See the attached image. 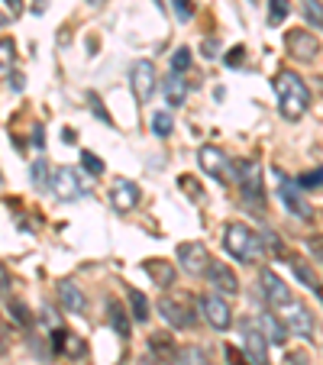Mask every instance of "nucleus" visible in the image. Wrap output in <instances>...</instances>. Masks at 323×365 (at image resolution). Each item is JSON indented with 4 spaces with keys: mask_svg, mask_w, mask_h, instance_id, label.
<instances>
[{
    "mask_svg": "<svg viewBox=\"0 0 323 365\" xmlns=\"http://www.w3.org/2000/svg\"><path fill=\"white\" fill-rule=\"evenodd\" d=\"M272 84H275L282 117L284 120H301L310 107V91H307V84H304V78L294 75V71H278Z\"/></svg>",
    "mask_w": 323,
    "mask_h": 365,
    "instance_id": "obj_1",
    "label": "nucleus"
},
{
    "mask_svg": "<svg viewBox=\"0 0 323 365\" xmlns=\"http://www.w3.org/2000/svg\"><path fill=\"white\" fill-rule=\"evenodd\" d=\"M223 249L233 255L236 262H246V265L262 262V255H265L262 236L252 233L246 223H227V230H223Z\"/></svg>",
    "mask_w": 323,
    "mask_h": 365,
    "instance_id": "obj_2",
    "label": "nucleus"
},
{
    "mask_svg": "<svg viewBox=\"0 0 323 365\" xmlns=\"http://www.w3.org/2000/svg\"><path fill=\"white\" fill-rule=\"evenodd\" d=\"M236 181H240V194L252 214H262L265 210V187H262V165L259 159H242L236 162Z\"/></svg>",
    "mask_w": 323,
    "mask_h": 365,
    "instance_id": "obj_3",
    "label": "nucleus"
},
{
    "mask_svg": "<svg viewBox=\"0 0 323 365\" xmlns=\"http://www.w3.org/2000/svg\"><path fill=\"white\" fill-rule=\"evenodd\" d=\"M198 162H200V168H204L213 181H220V185H230L236 175V165H230V159L223 155V149H217V145H200Z\"/></svg>",
    "mask_w": 323,
    "mask_h": 365,
    "instance_id": "obj_4",
    "label": "nucleus"
},
{
    "mask_svg": "<svg viewBox=\"0 0 323 365\" xmlns=\"http://www.w3.org/2000/svg\"><path fill=\"white\" fill-rule=\"evenodd\" d=\"M52 194H56L58 200H78L88 194V185H84V178L78 175V168H58V172L52 175Z\"/></svg>",
    "mask_w": 323,
    "mask_h": 365,
    "instance_id": "obj_5",
    "label": "nucleus"
},
{
    "mask_svg": "<svg viewBox=\"0 0 323 365\" xmlns=\"http://www.w3.org/2000/svg\"><path fill=\"white\" fill-rule=\"evenodd\" d=\"M278 317L288 327V333H297V336H310L314 333V317H310V310L301 301H288L284 307H278Z\"/></svg>",
    "mask_w": 323,
    "mask_h": 365,
    "instance_id": "obj_6",
    "label": "nucleus"
},
{
    "mask_svg": "<svg viewBox=\"0 0 323 365\" xmlns=\"http://www.w3.org/2000/svg\"><path fill=\"white\" fill-rule=\"evenodd\" d=\"M178 262L188 275H207V269H210L213 259H210V252H207L204 242H181L178 246Z\"/></svg>",
    "mask_w": 323,
    "mask_h": 365,
    "instance_id": "obj_7",
    "label": "nucleus"
},
{
    "mask_svg": "<svg viewBox=\"0 0 323 365\" xmlns=\"http://www.w3.org/2000/svg\"><path fill=\"white\" fill-rule=\"evenodd\" d=\"M200 314H204V320L213 327V330H220V333L233 327V310H230V304L217 294L200 297Z\"/></svg>",
    "mask_w": 323,
    "mask_h": 365,
    "instance_id": "obj_8",
    "label": "nucleus"
},
{
    "mask_svg": "<svg viewBox=\"0 0 323 365\" xmlns=\"http://www.w3.org/2000/svg\"><path fill=\"white\" fill-rule=\"evenodd\" d=\"M242 346L252 365H272L268 362V339L262 333V327H255L252 320H242Z\"/></svg>",
    "mask_w": 323,
    "mask_h": 365,
    "instance_id": "obj_9",
    "label": "nucleus"
},
{
    "mask_svg": "<svg viewBox=\"0 0 323 365\" xmlns=\"http://www.w3.org/2000/svg\"><path fill=\"white\" fill-rule=\"evenodd\" d=\"M284 46H288V56L297 58V62H314V58L320 56V39L310 36L307 29H291Z\"/></svg>",
    "mask_w": 323,
    "mask_h": 365,
    "instance_id": "obj_10",
    "label": "nucleus"
},
{
    "mask_svg": "<svg viewBox=\"0 0 323 365\" xmlns=\"http://www.w3.org/2000/svg\"><path fill=\"white\" fill-rule=\"evenodd\" d=\"M158 314H162V320H165L168 327H175V330H191L194 327L191 307H188L185 301H178V297H162V301H158Z\"/></svg>",
    "mask_w": 323,
    "mask_h": 365,
    "instance_id": "obj_11",
    "label": "nucleus"
},
{
    "mask_svg": "<svg viewBox=\"0 0 323 365\" xmlns=\"http://www.w3.org/2000/svg\"><path fill=\"white\" fill-rule=\"evenodd\" d=\"M304 187L297 185V181H291V178H282V185H278V197H282V204H284V210H291V214L297 217V220H310V204L304 200Z\"/></svg>",
    "mask_w": 323,
    "mask_h": 365,
    "instance_id": "obj_12",
    "label": "nucleus"
},
{
    "mask_svg": "<svg viewBox=\"0 0 323 365\" xmlns=\"http://www.w3.org/2000/svg\"><path fill=\"white\" fill-rule=\"evenodd\" d=\"M130 88H133V94H136V101L139 103H145L152 97V91H155V65L152 62H133V68H130Z\"/></svg>",
    "mask_w": 323,
    "mask_h": 365,
    "instance_id": "obj_13",
    "label": "nucleus"
},
{
    "mask_svg": "<svg viewBox=\"0 0 323 365\" xmlns=\"http://www.w3.org/2000/svg\"><path fill=\"white\" fill-rule=\"evenodd\" d=\"M259 282H262V297H265L272 307H284L288 301H294V297H291V288L272 269H262Z\"/></svg>",
    "mask_w": 323,
    "mask_h": 365,
    "instance_id": "obj_14",
    "label": "nucleus"
},
{
    "mask_svg": "<svg viewBox=\"0 0 323 365\" xmlns=\"http://www.w3.org/2000/svg\"><path fill=\"white\" fill-rule=\"evenodd\" d=\"M111 204H113V210H120V214L133 210V207L139 204V185L130 178H117L111 187Z\"/></svg>",
    "mask_w": 323,
    "mask_h": 365,
    "instance_id": "obj_15",
    "label": "nucleus"
},
{
    "mask_svg": "<svg viewBox=\"0 0 323 365\" xmlns=\"http://www.w3.org/2000/svg\"><path fill=\"white\" fill-rule=\"evenodd\" d=\"M207 282H210V288H217L220 294H240V278L233 275V269L223 262H210V269H207Z\"/></svg>",
    "mask_w": 323,
    "mask_h": 365,
    "instance_id": "obj_16",
    "label": "nucleus"
},
{
    "mask_svg": "<svg viewBox=\"0 0 323 365\" xmlns=\"http://www.w3.org/2000/svg\"><path fill=\"white\" fill-rule=\"evenodd\" d=\"M149 356H155V362H162V365H178V346H175V339L168 333H152Z\"/></svg>",
    "mask_w": 323,
    "mask_h": 365,
    "instance_id": "obj_17",
    "label": "nucleus"
},
{
    "mask_svg": "<svg viewBox=\"0 0 323 365\" xmlns=\"http://www.w3.org/2000/svg\"><path fill=\"white\" fill-rule=\"evenodd\" d=\"M145 275H149L158 288H172L178 269H175L172 262H165V259H145Z\"/></svg>",
    "mask_w": 323,
    "mask_h": 365,
    "instance_id": "obj_18",
    "label": "nucleus"
},
{
    "mask_svg": "<svg viewBox=\"0 0 323 365\" xmlns=\"http://www.w3.org/2000/svg\"><path fill=\"white\" fill-rule=\"evenodd\" d=\"M259 324H262V333H265L268 343L284 346V339H288V327L282 324V317H278V314H272V310H262Z\"/></svg>",
    "mask_w": 323,
    "mask_h": 365,
    "instance_id": "obj_19",
    "label": "nucleus"
},
{
    "mask_svg": "<svg viewBox=\"0 0 323 365\" xmlns=\"http://www.w3.org/2000/svg\"><path fill=\"white\" fill-rule=\"evenodd\" d=\"M58 297H62V304H65V310H68V314H84V307H88L84 291L78 288L75 282H62V284H58Z\"/></svg>",
    "mask_w": 323,
    "mask_h": 365,
    "instance_id": "obj_20",
    "label": "nucleus"
},
{
    "mask_svg": "<svg viewBox=\"0 0 323 365\" xmlns=\"http://www.w3.org/2000/svg\"><path fill=\"white\" fill-rule=\"evenodd\" d=\"M162 91H165V101L172 103V107H181L185 103V97H188V84L181 81V75H168L165 81H162Z\"/></svg>",
    "mask_w": 323,
    "mask_h": 365,
    "instance_id": "obj_21",
    "label": "nucleus"
},
{
    "mask_svg": "<svg viewBox=\"0 0 323 365\" xmlns=\"http://www.w3.org/2000/svg\"><path fill=\"white\" fill-rule=\"evenodd\" d=\"M107 310H111V314H107V320H111V327L113 330L120 333V336H130V317H126V310H123V304L120 301H107Z\"/></svg>",
    "mask_w": 323,
    "mask_h": 365,
    "instance_id": "obj_22",
    "label": "nucleus"
},
{
    "mask_svg": "<svg viewBox=\"0 0 323 365\" xmlns=\"http://www.w3.org/2000/svg\"><path fill=\"white\" fill-rule=\"evenodd\" d=\"M291 269H294V275L301 278V282L307 284V288H314V291H317V297H320V301H323V284L317 282V275L307 269V262H304V259H291Z\"/></svg>",
    "mask_w": 323,
    "mask_h": 365,
    "instance_id": "obj_23",
    "label": "nucleus"
},
{
    "mask_svg": "<svg viewBox=\"0 0 323 365\" xmlns=\"http://www.w3.org/2000/svg\"><path fill=\"white\" fill-rule=\"evenodd\" d=\"M130 307H133V320H136V324L149 320V301H145L143 291H136V288L130 291Z\"/></svg>",
    "mask_w": 323,
    "mask_h": 365,
    "instance_id": "obj_24",
    "label": "nucleus"
},
{
    "mask_svg": "<svg viewBox=\"0 0 323 365\" xmlns=\"http://www.w3.org/2000/svg\"><path fill=\"white\" fill-rule=\"evenodd\" d=\"M172 130H175L172 113H165V110L152 113V133H155L158 139H168V136H172Z\"/></svg>",
    "mask_w": 323,
    "mask_h": 365,
    "instance_id": "obj_25",
    "label": "nucleus"
},
{
    "mask_svg": "<svg viewBox=\"0 0 323 365\" xmlns=\"http://www.w3.org/2000/svg\"><path fill=\"white\" fill-rule=\"evenodd\" d=\"M178 365H210V359H207V352L200 346H185L178 352Z\"/></svg>",
    "mask_w": 323,
    "mask_h": 365,
    "instance_id": "obj_26",
    "label": "nucleus"
},
{
    "mask_svg": "<svg viewBox=\"0 0 323 365\" xmlns=\"http://www.w3.org/2000/svg\"><path fill=\"white\" fill-rule=\"evenodd\" d=\"M288 14H291L288 0H268V23H272V26H282V23L288 20Z\"/></svg>",
    "mask_w": 323,
    "mask_h": 365,
    "instance_id": "obj_27",
    "label": "nucleus"
},
{
    "mask_svg": "<svg viewBox=\"0 0 323 365\" xmlns=\"http://www.w3.org/2000/svg\"><path fill=\"white\" fill-rule=\"evenodd\" d=\"M7 310H10V317H14L20 327L33 324V314H29V307L23 301H16V297H10V301H7Z\"/></svg>",
    "mask_w": 323,
    "mask_h": 365,
    "instance_id": "obj_28",
    "label": "nucleus"
},
{
    "mask_svg": "<svg viewBox=\"0 0 323 365\" xmlns=\"http://www.w3.org/2000/svg\"><path fill=\"white\" fill-rule=\"evenodd\" d=\"M304 16L310 20V26L323 29V4L320 0H304Z\"/></svg>",
    "mask_w": 323,
    "mask_h": 365,
    "instance_id": "obj_29",
    "label": "nucleus"
},
{
    "mask_svg": "<svg viewBox=\"0 0 323 365\" xmlns=\"http://www.w3.org/2000/svg\"><path fill=\"white\" fill-rule=\"evenodd\" d=\"M29 172H33V185H36V187H48V185H52V181H48V165H46V159H36Z\"/></svg>",
    "mask_w": 323,
    "mask_h": 365,
    "instance_id": "obj_30",
    "label": "nucleus"
},
{
    "mask_svg": "<svg viewBox=\"0 0 323 365\" xmlns=\"http://www.w3.org/2000/svg\"><path fill=\"white\" fill-rule=\"evenodd\" d=\"M297 185L307 191V187H323V168H314V172H304L301 178H297Z\"/></svg>",
    "mask_w": 323,
    "mask_h": 365,
    "instance_id": "obj_31",
    "label": "nucleus"
},
{
    "mask_svg": "<svg viewBox=\"0 0 323 365\" xmlns=\"http://www.w3.org/2000/svg\"><path fill=\"white\" fill-rule=\"evenodd\" d=\"M172 7H175V16H178L181 23H188L194 16V0H172Z\"/></svg>",
    "mask_w": 323,
    "mask_h": 365,
    "instance_id": "obj_32",
    "label": "nucleus"
},
{
    "mask_svg": "<svg viewBox=\"0 0 323 365\" xmlns=\"http://www.w3.org/2000/svg\"><path fill=\"white\" fill-rule=\"evenodd\" d=\"M188 65H191V52H188L185 46H181V48H175V56H172V71H175V75H178V71H185Z\"/></svg>",
    "mask_w": 323,
    "mask_h": 365,
    "instance_id": "obj_33",
    "label": "nucleus"
},
{
    "mask_svg": "<svg viewBox=\"0 0 323 365\" xmlns=\"http://www.w3.org/2000/svg\"><path fill=\"white\" fill-rule=\"evenodd\" d=\"M10 65H14V42L0 39V71H7Z\"/></svg>",
    "mask_w": 323,
    "mask_h": 365,
    "instance_id": "obj_34",
    "label": "nucleus"
},
{
    "mask_svg": "<svg viewBox=\"0 0 323 365\" xmlns=\"http://www.w3.org/2000/svg\"><path fill=\"white\" fill-rule=\"evenodd\" d=\"M81 165H84V168H88V172H91V175H103V162H101V159H97L94 152H81Z\"/></svg>",
    "mask_w": 323,
    "mask_h": 365,
    "instance_id": "obj_35",
    "label": "nucleus"
},
{
    "mask_svg": "<svg viewBox=\"0 0 323 365\" xmlns=\"http://www.w3.org/2000/svg\"><path fill=\"white\" fill-rule=\"evenodd\" d=\"M178 185H181V191L188 194V197H200V187H198V178H191V175H181L178 178Z\"/></svg>",
    "mask_w": 323,
    "mask_h": 365,
    "instance_id": "obj_36",
    "label": "nucleus"
},
{
    "mask_svg": "<svg viewBox=\"0 0 323 365\" xmlns=\"http://www.w3.org/2000/svg\"><path fill=\"white\" fill-rule=\"evenodd\" d=\"M42 324H46L48 330H62V320H58V314L52 307H42Z\"/></svg>",
    "mask_w": 323,
    "mask_h": 365,
    "instance_id": "obj_37",
    "label": "nucleus"
},
{
    "mask_svg": "<svg viewBox=\"0 0 323 365\" xmlns=\"http://www.w3.org/2000/svg\"><path fill=\"white\" fill-rule=\"evenodd\" d=\"M242 56H246V48H242V46H236L233 52H227V58H223V62H227L230 68H240V65H242Z\"/></svg>",
    "mask_w": 323,
    "mask_h": 365,
    "instance_id": "obj_38",
    "label": "nucleus"
},
{
    "mask_svg": "<svg viewBox=\"0 0 323 365\" xmlns=\"http://www.w3.org/2000/svg\"><path fill=\"white\" fill-rule=\"evenodd\" d=\"M310 362V356L304 349H297V352H288V356H284V365H307Z\"/></svg>",
    "mask_w": 323,
    "mask_h": 365,
    "instance_id": "obj_39",
    "label": "nucleus"
},
{
    "mask_svg": "<svg viewBox=\"0 0 323 365\" xmlns=\"http://www.w3.org/2000/svg\"><path fill=\"white\" fill-rule=\"evenodd\" d=\"M227 362L230 365H252V362H246V359H242V352L233 349V346H227Z\"/></svg>",
    "mask_w": 323,
    "mask_h": 365,
    "instance_id": "obj_40",
    "label": "nucleus"
},
{
    "mask_svg": "<svg viewBox=\"0 0 323 365\" xmlns=\"http://www.w3.org/2000/svg\"><path fill=\"white\" fill-rule=\"evenodd\" d=\"M91 103H94V113H97V117H101L103 123H111V113H107V110H103V107H101V101H97V94H91Z\"/></svg>",
    "mask_w": 323,
    "mask_h": 365,
    "instance_id": "obj_41",
    "label": "nucleus"
},
{
    "mask_svg": "<svg viewBox=\"0 0 323 365\" xmlns=\"http://www.w3.org/2000/svg\"><path fill=\"white\" fill-rule=\"evenodd\" d=\"M7 291H10V272L0 265V294H7Z\"/></svg>",
    "mask_w": 323,
    "mask_h": 365,
    "instance_id": "obj_42",
    "label": "nucleus"
},
{
    "mask_svg": "<svg viewBox=\"0 0 323 365\" xmlns=\"http://www.w3.org/2000/svg\"><path fill=\"white\" fill-rule=\"evenodd\" d=\"M0 4H7L10 16H20V10H23V0H0Z\"/></svg>",
    "mask_w": 323,
    "mask_h": 365,
    "instance_id": "obj_43",
    "label": "nucleus"
},
{
    "mask_svg": "<svg viewBox=\"0 0 323 365\" xmlns=\"http://www.w3.org/2000/svg\"><path fill=\"white\" fill-rule=\"evenodd\" d=\"M217 48H220V46H217V39H204V56L207 58H213V52H217Z\"/></svg>",
    "mask_w": 323,
    "mask_h": 365,
    "instance_id": "obj_44",
    "label": "nucleus"
},
{
    "mask_svg": "<svg viewBox=\"0 0 323 365\" xmlns=\"http://www.w3.org/2000/svg\"><path fill=\"white\" fill-rule=\"evenodd\" d=\"M307 249H314L317 255H323V240L317 236V240H307Z\"/></svg>",
    "mask_w": 323,
    "mask_h": 365,
    "instance_id": "obj_45",
    "label": "nucleus"
},
{
    "mask_svg": "<svg viewBox=\"0 0 323 365\" xmlns=\"http://www.w3.org/2000/svg\"><path fill=\"white\" fill-rule=\"evenodd\" d=\"M10 349V343H7V333H4V327H0V356Z\"/></svg>",
    "mask_w": 323,
    "mask_h": 365,
    "instance_id": "obj_46",
    "label": "nucleus"
},
{
    "mask_svg": "<svg viewBox=\"0 0 323 365\" xmlns=\"http://www.w3.org/2000/svg\"><path fill=\"white\" fill-rule=\"evenodd\" d=\"M33 143H36V145L46 143V136H42V126H36V130H33Z\"/></svg>",
    "mask_w": 323,
    "mask_h": 365,
    "instance_id": "obj_47",
    "label": "nucleus"
},
{
    "mask_svg": "<svg viewBox=\"0 0 323 365\" xmlns=\"http://www.w3.org/2000/svg\"><path fill=\"white\" fill-rule=\"evenodd\" d=\"M10 88H14V91H23V75H14V78H10Z\"/></svg>",
    "mask_w": 323,
    "mask_h": 365,
    "instance_id": "obj_48",
    "label": "nucleus"
},
{
    "mask_svg": "<svg viewBox=\"0 0 323 365\" xmlns=\"http://www.w3.org/2000/svg\"><path fill=\"white\" fill-rule=\"evenodd\" d=\"M136 365H162V362H152V356H145V359H139Z\"/></svg>",
    "mask_w": 323,
    "mask_h": 365,
    "instance_id": "obj_49",
    "label": "nucleus"
},
{
    "mask_svg": "<svg viewBox=\"0 0 323 365\" xmlns=\"http://www.w3.org/2000/svg\"><path fill=\"white\" fill-rule=\"evenodd\" d=\"M10 20H14V16H10V14H0V26H7Z\"/></svg>",
    "mask_w": 323,
    "mask_h": 365,
    "instance_id": "obj_50",
    "label": "nucleus"
},
{
    "mask_svg": "<svg viewBox=\"0 0 323 365\" xmlns=\"http://www.w3.org/2000/svg\"><path fill=\"white\" fill-rule=\"evenodd\" d=\"M84 4H88V7H101L103 0H84Z\"/></svg>",
    "mask_w": 323,
    "mask_h": 365,
    "instance_id": "obj_51",
    "label": "nucleus"
}]
</instances>
